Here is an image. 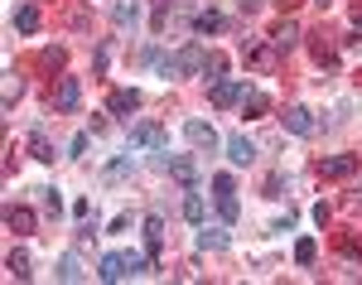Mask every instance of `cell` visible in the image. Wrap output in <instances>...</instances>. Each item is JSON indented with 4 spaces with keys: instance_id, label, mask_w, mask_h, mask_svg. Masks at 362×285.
I'll use <instances>...</instances> for the list:
<instances>
[{
    "instance_id": "cell-14",
    "label": "cell",
    "mask_w": 362,
    "mask_h": 285,
    "mask_svg": "<svg viewBox=\"0 0 362 285\" xmlns=\"http://www.w3.org/2000/svg\"><path fill=\"white\" fill-rule=\"evenodd\" d=\"M280 121H285L290 136H314V112H309V107H285Z\"/></svg>"
},
{
    "instance_id": "cell-3",
    "label": "cell",
    "mask_w": 362,
    "mask_h": 285,
    "mask_svg": "<svg viewBox=\"0 0 362 285\" xmlns=\"http://www.w3.org/2000/svg\"><path fill=\"white\" fill-rule=\"evenodd\" d=\"M83 107V78H58L49 87V112H78Z\"/></svg>"
},
{
    "instance_id": "cell-23",
    "label": "cell",
    "mask_w": 362,
    "mask_h": 285,
    "mask_svg": "<svg viewBox=\"0 0 362 285\" xmlns=\"http://www.w3.org/2000/svg\"><path fill=\"white\" fill-rule=\"evenodd\" d=\"M112 20H116V29H136L140 0H112Z\"/></svg>"
},
{
    "instance_id": "cell-27",
    "label": "cell",
    "mask_w": 362,
    "mask_h": 285,
    "mask_svg": "<svg viewBox=\"0 0 362 285\" xmlns=\"http://www.w3.org/2000/svg\"><path fill=\"white\" fill-rule=\"evenodd\" d=\"M5 271L15 276V281H29L34 271H29V252L25 247H10V257H5Z\"/></svg>"
},
{
    "instance_id": "cell-39",
    "label": "cell",
    "mask_w": 362,
    "mask_h": 285,
    "mask_svg": "<svg viewBox=\"0 0 362 285\" xmlns=\"http://www.w3.org/2000/svg\"><path fill=\"white\" fill-rule=\"evenodd\" d=\"M353 25L362 29V0H353Z\"/></svg>"
},
{
    "instance_id": "cell-15",
    "label": "cell",
    "mask_w": 362,
    "mask_h": 285,
    "mask_svg": "<svg viewBox=\"0 0 362 285\" xmlns=\"http://www.w3.org/2000/svg\"><path fill=\"white\" fill-rule=\"evenodd\" d=\"M227 228H232V223H223V228H203V223H198V252H227V247H232Z\"/></svg>"
},
{
    "instance_id": "cell-25",
    "label": "cell",
    "mask_w": 362,
    "mask_h": 285,
    "mask_svg": "<svg viewBox=\"0 0 362 285\" xmlns=\"http://www.w3.org/2000/svg\"><path fill=\"white\" fill-rule=\"evenodd\" d=\"M136 174V160H131V150L126 155H116V160H107V170H102V179L107 184H116V179H131Z\"/></svg>"
},
{
    "instance_id": "cell-2",
    "label": "cell",
    "mask_w": 362,
    "mask_h": 285,
    "mask_svg": "<svg viewBox=\"0 0 362 285\" xmlns=\"http://www.w3.org/2000/svg\"><path fill=\"white\" fill-rule=\"evenodd\" d=\"M213 203H218V218L237 223L242 218V199H237V179L232 174H213Z\"/></svg>"
},
{
    "instance_id": "cell-31",
    "label": "cell",
    "mask_w": 362,
    "mask_h": 285,
    "mask_svg": "<svg viewBox=\"0 0 362 285\" xmlns=\"http://www.w3.org/2000/svg\"><path fill=\"white\" fill-rule=\"evenodd\" d=\"M20 97H25V78L5 73V102H0V107H5V112H15V102H20Z\"/></svg>"
},
{
    "instance_id": "cell-20",
    "label": "cell",
    "mask_w": 362,
    "mask_h": 285,
    "mask_svg": "<svg viewBox=\"0 0 362 285\" xmlns=\"http://www.w3.org/2000/svg\"><path fill=\"white\" fill-rule=\"evenodd\" d=\"M29 155H34V160H39V165H54V160H58L54 141H49V136H44V131H39V126H34V131H29Z\"/></svg>"
},
{
    "instance_id": "cell-13",
    "label": "cell",
    "mask_w": 362,
    "mask_h": 285,
    "mask_svg": "<svg viewBox=\"0 0 362 285\" xmlns=\"http://www.w3.org/2000/svg\"><path fill=\"white\" fill-rule=\"evenodd\" d=\"M334 252H338V257H348V266H362V237L353 228L334 232Z\"/></svg>"
},
{
    "instance_id": "cell-33",
    "label": "cell",
    "mask_w": 362,
    "mask_h": 285,
    "mask_svg": "<svg viewBox=\"0 0 362 285\" xmlns=\"http://www.w3.org/2000/svg\"><path fill=\"white\" fill-rule=\"evenodd\" d=\"M39 203H44V213H49V218L63 213V194H58L54 184H44V189H39Z\"/></svg>"
},
{
    "instance_id": "cell-5",
    "label": "cell",
    "mask_w": 362,
    "mask_h": 285,
    "mask_svg": "<svg viewBox=\"0 0 362 285\" xmlns=\"http://www.w3.org/2000/svg\"><path fill=\"white\" fill-rule=\"evenodd\" d=\"M184 141L194 145L198 155H213V150H218V131H213V121H203V116H189V121H184Z\"/></svg>"
},
{
    "instance_id": "cell-11",
    "label": "cell",
    "mask_w": 362,
    "mask_h": 285,
    "mask_svg": "<svg viewBox=\"0 0 362 285\" xmlns=\"http://www.w3.org/2000/svg\"><path fill=\"white\" fill-rule=\"evenodd\" d=\"M140 237H145V252L160 261V252H165V218H160V213H150V218L140 223Z\"/></svg>"
},
{
    "instance_id": "cell-4",
    "label": "cell",
    "mask_w": 362,
    "mask_h": 285,
    "mask_svg": "<svg viewBox=\"0 0 362 285\" xmlns=\"http://www.w3.org/2000/svg\"><path fill=\"white\" fill-rule=\"evenodd\" d=\"M300 39H305V34H300V25H295L290 15H285V20H276V25L266 29V44H271L276 54H295V49H300Z\"/></svg>"
},
{
    "instance_id": "cell-1",
    "label": "cell",
    "mask_w": 362,
    "mask_h": 285,
    "mask_svg": "<svg viewBox=\"0 0 362 285\" xmlns=\"http://www.w3.org/2000/svg\"><path fill=\"white\" fill-rule=\"evenodd\" d=\"M203 58H208L203 44H184L179 54L160 58V78H189V73H203Z\"/></svg>"
},
{
    "instance_id": "cell-29",
    "label": "cell",
    "mask_w": 362,
    "mask_h": 285,
    "mask_svg": "<svg viewBox=\"0 0 362 285\" xmlns=\"http://www.w3.org/2000/svg\"><path fill=\"white\" fill-rule=\"evenodd\" d=\"M121 257H126V271H131V276H150V271H155V257H150V252H121Z\"/></svg>"
},
{
    "instance_id": "cell-36",
    "label": "cell",
    "mask_w": 362,
    "mask_h": 285,
    "mask_svg": "<svg viewBox=\"0 0 362 285\" xmlns=\"http://www.w3.org/2000/svg\"><path fill=\"white\" fill-rule=\"evenodd\" d=\"M83 150H87V131H78V136L68 141V155H73V160H83Z\"/></svg>"
},
{
    "instance_id": "cell-34",
    "label": "cell",
    "mask_w": 362,
    "mask_h": 285,
    "mask_svg": "<svg viewBox=\"0 0 362 285\" xmlns=\"http://www.w3.org/2000/svg\"><path fill=\"white\" fill-rule=\"evenodd\" d=\"M184 218H189V223H203V194H198V189H189V194H184Z\"/></svg>"
},
{
    "instance_id": "cell-8",
    "label": "cell",
    "mask_w": 362,
    "mask_h": 285,
    "mask_svg": "<svg viewBox=\"0 0 362 285\" xmlns=\"http://www.w3.org/2000/svg\"><path fill=\"white\" fill-rule=\"evenodd\" d=\"M160 170H169L184 189H198V160H194V155H165V165H160Z\"/></svg>"
},
{
    "instance_id": "cell-37",
    "label": "cell",
    "mask_w": 362,
    "mask_h": 285,
    "mask_svg": "<svg viewBox=\"0 0 362 285\" xmlns=\"http://www.w3.org/2000/svg\"><path fill=\"white\" fill-rule=\"evenodd\" d=\"M280 189H285V179H280V174H271V179H266V199H285Z\"/></svg>"
},
{
    "instance_id": "cell-22",
    "label": "cell",
    "mask_w": 362,
    "mask_h": 285,
    "mask_svg": "<svg viewBox=\"0 0 362 285\" xmlns=\"http://www.w3.org/2000/svg\"><path fill=\"white\" fill-rule=\"evenodd\" d=\"M266 112H271V97L256 92V87H247V97H242V116H247V121H261Z\"/></svg>"
},
{
    "instance_id": "cell-32",
    "label": "cell",
    "mask_w": 362,
    "mask_h": 285,
    "mask_svg": "<svg viewBox=\"0 0 362 285\" xmlns=\"http://www.w3.org/2000/svg\"><path fill=\"white\" fill-rule=\"evenodd\" d=\"M314 257H319V242L314 237H300L295 242V266H314Z\"/></svg>"
},
{
    "instance_id": "cell-30",
    "label": "cell",
    "mask_w": 362,
    "mask_h": 285,
    "mask_svg": "<svg viewBox=\"0 0 362 285\" xmlns=\"http://www.w3.org/2000/svg\"><path fill=\"white\" fill-rule=\"evenodd\" d=\"M15 29H20V34H34V29H39V10H34V5H15Z\"/></svg>"
},
{
    "instance_id": "cell-38",
    "label": "cell",
    "mask_w": 362,
    "mask_h": 285,
    "mask_svg": "<svg viewBox=\"0 0 362 285\" xmlns=\"http://www.w3.org/2000/svg\"><path fill=\"white\" fill-rule=\"evenodd\" d=\"M140 63H145V68H160V49H155V44H145V54H140Z\"/></svg>"
},
{
    "instance_id": "cell-35",
    "label": "cell",
    "mask_w": 362,
    "mask_h": 285,
    "mask_svg": "<svg viewBox=\"0 0 362 285\" xmlns=\"http://www.w3.org/2000/svg\"><path fill=\"white\" fill-rule=\"evenodd\" d=\"M150 5H155V20H150V29H155V34H165V25H169V5H174V0H150Z\"/></svg>"
},
{
    "instance_id": "cell-7",
    "label": "cell",
    "mask_w": 362,
    "mask_h": 285,
    "mask_svg": "<svg viewBox=\"0 0 362 285\" xmlns=\"http://www.w3.org/2000/svg\"><path fill=\"white\" fill-rule=\"evenodd\" d=\"M362 170V155H324V160H314V174L319 179H348V174Z\"/></svg>"
},
{
    "instance_id": "cell-21",
    "label": "cell",
    "mask_w": 362,
    "mask_h": 285,
    "mask_svg": "<svg viewBox=\"0 0 362 285\" xmlns=\"http://www.w3.org/2000/svg\"><path fill=\"white\" fill-rule=\"evenodd\" d=\"M87 271L83 266H78V257H73V252H63V257L54 261V281H63V285H73V281H83Z\"/></svg>"
},
{
    "instance_id": "cell-24",
    "label": "cell",
    "mask_w": 362,
    "mask_h": 285,
    "mask_svg": "<svg viewBox=\"0 0 362 285\" xmlns=\"http://www.w3.org/2000/svg\"><path fill=\"white\" fill-rule=\"evenodd\" d=\"M97 276H102L107 285L126 281V276H131V271H126V257H121V252H112V257H102V266H97Z\"/></svg>"
},
{
    "instance_id": "cell-28",
    "label": "cell",
    "mask_w": 362,
    "mask_h": 285,
    "mask_svg": "<svg viewBox=\"0 0 362 285\" xmlns=\"http://www.w3.org/2000/svg\"><path fill=\"white\" fill-rule=\"evenodd\" d=\"M223 25H227V20L218 15V10H198V15H194V34H218Z\"/></svg>"
},
{
    "instance_id": "cell-18",
    "label": "cell",
    "mask_w": 362,
    "mask_h": 285,
    "mask_svg": "<svg viewBox=\"0 0 362 285\" xmlns=\"http://www.w3.org/2000/svg\"><path fill=\"white\" fill-rule=\"evenodd\" d=\"M63 63H68V49H63V44H49V49L34 54V68H39V73H63Z\"/></svg>"
},
{
    "instance_id": "cell-9",
    "label": "cell",
    "mask_w": 362,
    "mask_h": 285,
    "mask_svg": "<svg viewBox=\"0 0 362 285\" xmlns=\"http://www.w3.org/2000/svg\"><path fill=\"white\" fill-rule=\"evenodd\" d=\"M213 107H242V97H247V83L242 78H223V83H213Z\"/></svg>"
},
{
    "instance_id": "cell-12",
    "label": "cell",
    "mask_w": 362,
    "mask_h": 285,
    "mask_svg": "<svg viewBox=\"0 0 362 285\" xmlns=\"http://www.w3.org/2000/svg\"><path fill=\"white\" fill-rule=\"evenodd\" d=\"M140 102H145V97H140L136 87H116L112 97H107V112L112 116H131V112H140Z\"/></svg>"
},
{
    "instance_id": "cell-16",
    "label": "cell",
    "mask_w": 362,
    "mask_h": 285,
    "mask_svg": "<svg viewBox=\"0 0 362 285\" xmlns=\"http://www.w3.org/2000/svg\"><path fill=\"white\" fill-rule=\"evenodd\" d=\"M5 228L15 232V237H29V232H34V213H29L25 203H10V208H5Z\"/></svg>"
},
{
    "instance_id": "cell-10",
    "label": "cell",
    "mask_w": 362,
    "mask_h": 285,
    "mask_svg": "<svg viewBox=\"0 0 362 285\" xmlns=\"http://www.w3.org/2000/svg\"><path fill=\"white\" fill-rule=\"evenodd\" d=\"M309 54H314V63H319V68H334V63H338V44H334V34L314 29V34H309Z\"/></svg>"
},
{
    "instance_id": "cell-17",
    "label": "cell",
    "mask_w": 362,
    "mask_h": 285,
    "mask_svg": "<svg viewBox=\"0 0 362 285\" xmlns=\"http://www.w3.org/2000/svg\"><path fill=\"white\" fill-rule=\"evenodd\" d=\"M242 58L256 63V68H271V63H276V49H271L266 39H242Z\"/></svg>"
},
{
    "instance_id": "cell-19",
    "label": "cell",
    "mask_w": 362,
    "mask_h": 285,
    "mask_svg": "<svg viewBox=\"0 0 362 285\" xmlns=\"http://www.w3.org/2000/svg\"><path fill=\"white\" fill-rule=\"evenodd\" d=\"M227 160H232V165H242V170H247L251 160H256V145H251L247 136H242V131H237V136H227Z\"/></svg>"
},
{
    "instance_id": "cell-40",
    "label": "cell",
    "mask_w": 362,
    "mask_h": 285,
    "mask_svg": "<svg viewBox=\"0 0 362 285\" xmlns=\"http://www.w3.org/2000/svg\"><path fill=\"white\" fill-rule=\"evenodd\" d=\"M280 10H285V15H290V10H295V5H305V0H276Z\"/></svg>"
},
{
    "instance_id": "cell-41",
    "label": "cell",
    "mask_w": 362,
    "mask_h": 285,
    "mask_svg": "<svg viewBox=\"0 0 362 285\" xmlns=\"http://www.w3.org/2000/svg\"><path fill=\"white\" fill-rule=\"evenodd\" d=\"M314 5H319V10H329V0H314Z\"/></svg>"
},
{
    "instance_id": "cell-6",
    "label": "cell",
    "mask_w": 362,
    "mask_h": 285,
    "mask_svg": "<svg viewBox=\"0 0 362 285\" xmlns=\"http://www.w3.org/2000/svg\"><path fill=\"white\" fill-rule=\"evenodd\" d=\"M131 150H169V136L160 121H136L131 126Z\"/></svg>"
},
{
    "instance_id": "cell-26",
    "label": "cell",
    "mask_w": 362,
    "mask_h": 285,
    "mask_svg": "<svg viewBox=\"0 0 362 285\" xmlns=\"http://www.w3.org/2000/svg\"><path fill=\"white\" fill-rule=\"evenodd\" d=\"M203 83H223L227 78V58L218 54V49H208V58H203V73H198Z\"/></svg>"
}]
</instances>
